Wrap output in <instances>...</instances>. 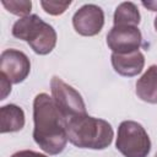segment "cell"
<instances>
[{"label": "cell", "mask_w": 157, "mask_h": 157, "mask_svg": "<svg viewBox=\"0 0 157 157\" xmlns=\"http://www.w3.org/2000/svg\"><path fill=\"white\" fill-rule=\"evenodd\" d=\"M115 146L125 157H147L151 150V141L141 124L124 120L118 128Z\"/></svg>", "instance_id": "cell-4"}, {"label": "cell", "mask_w": 157, "mask_h": 157, "mask_svg": "<svg viewBox=\"0 0 157 157\" xmlns=\"http://www.w3.org/2000/svg\"><path fill=\"white\" fill-rule=\"evenodd\" d=\"M71 1H40L42 7L44 9V11L49 15H61L66 11V9L70 6Z\"/></svg>", "instance_id": "cell-14"}, {"label": "cell", "mask_w": 157, "mask_h": 157, "mask_svg": "<svg viewBox=\"0 0 157 157\" xmlns=\"http://www.w3.org/2000/svg\"><path fill=\"white\" fill-rule=\"evenodd\" d=\"M0 80H1L0 82L1 83V98L0 99H5V97L11 92V82L2 74H0Z\"/></svg>", "instance_id": "cell-15"}, {"label": "cell", "mask_w": 157, "mask_h": 157, "mask_svg": "<svg viewBox=\"0 0 157 157\" xmlns=\"http://www.w3.org/2000/svg\"><path fill=\"white\" fill-rule=\"evenodd\" d=\"M11 157H48L43 153L36 152V151H31V150H23V151H18L16 153H13Z\"/></svg>", "instance_id": "cell-16"}, {"label": "cell", "mask_w": 157, "mask_h": 157, "mask_svg": "<svg viewBox=\"0 0 157 157\" xmlns=\"http://www.w3.org/2000/svg\"><path fill=\"white\" fill-rule=\"evenodd\" d=\"M155 157H157V153H156V155H155Z\"/></svg>", "instance_id": "cell-19"}, {"label": "cell", "mask_w": 157, "mask_h": 157, "mask_svg": "<svg viewBox=\"0 0 157 157\" xmlns=\"http://www.w3.org/2000/svg\"><path fill=\"white\" fill-rule=\"evenodd\" d=\"M12 36L26 40L34 53L49 54L56 44V32L37 15L21 17L12 26Z\"/></svg>", "instance_id": "cell-3"}, {"label": "cell", "mask_w": 157, "mask_h": 157, "mask_svg": "<svg viewBox=\"0 0 157 157\" xmlns=\"http://www.w3.org/2000/svg\"><path fill=\"white\" fill-rule=\"evenodd\" d=\"M140 12L137 6L131 1L118 5L114 12V26H139Z\"/></svg>", "instance_id": "cell-12"}, {"label": "cell", "mask_w": 157, "mask_h": 157, "mask_svg": "<svg viewBox=\"0 0 157 157\" xmlns=\"http://www.w3.org/2000/svg\"><path fill=\"white\" fill-rule=\"evenodd\" d=\"M50 90L53 99L61 112V114L65 117L66 120L85 115L86 113V105L81 97V94L70 85L64 82L60 77L54 76L50 81Z\"/></svg>", "instance_id": "cell-5"}, {"label": "cell", "mask_w": 157, "mask_h": 157, "mask_svg": "<svg viewBox=\"0 0 157 157\" xmlns=\"http://www.w3.org/2000/svg\"><path fill=\"white\" fill-rule=\"evenodd\" d=\"M155 28H156V31H157V16H156V18H155Z\"/></svg>", "instance_id": "cell-18"}, {"label": "cell", "mask_w": 157, "mask_h": 157, "mask_svg": "<svg viewBox=\"0 0 157 157\" xmlns=\"http://www.w3.org/2000/svg\"><path fill=\"white\" fill-rule=\"evenodd\" d=\"M33 139L48 155H58L64 151L69 139L66 119L56 107L53 97L39 93L33 101Z\"/></svg>", "instance_id": "cell-1"}, {"label": "cell", "mask_w": 157, "mask_h": 157, "mask_svg": "<svg viewBox=\"0 0 157 157\" xmlns=\"http://www.w3.org/2000/svg\"><path fill=\"white\" fill-rule=\"evenodd\" d=\"M142 36L136 26H113L107 34V45L117 54H128L140 49Z\"/></svg>", "instance_id": "cell-6"}, {"label": "cell", "mask_w": 157, "mask_h": 157, "mask_svg": "<svg viewBox=\"0 0 157 157\" xmlns=\"http://www.w3.org/2000/svg\"><path fill=\"white\" fill-rule=\"evenodd\" d=\"M66 132L72 145L91 150H103L108 147L114 137L112 125L107 120L87 114L66 120Z\"/></svg>", "instance_id": "cell-2"}, {"label": "cell", "mask_w": 157, "mask_h": 157, "mask_svg": "<svg viewBox=\"0 0 157 157\" xmlns=\"http://www.w3.org/2000/svg\"><path fill=\"white\" fill-rule=\"evenodd\" d=\"M72 25L75 31L81 36H96L103 28L104 12L94 4H86L75 12L72 17Z\"/></svg>", "instance_id": "cell-8"}, {"label": "cell", "mask_w": 157, "mask_h": 157, "mask_svg": "<svg viewBox=\"0 0 157 157\" xmlns=\"http://www.w3.org/2000/svg\"><path fill=\"white\" fill-rule=\"evenodd\" d=\"M112 65L119 75L131 77V76H136L142 71L145 65V58L140 50L128 53V54L113 53Z\"/></svg>", "instance_id": "cell-9"}, {"label": "cell", "mask_w": 157, "mask_h": 157, "mask_svg": "<svg viewBox=\"0 0 157 157\" xmlns=\"http://www.w3.org/2000/svg\"><path fill=\"white\" fill-rule=\"evenodd\" d=\"M25 126V113L16 104H6L0 108V132L20 131Z\"/></svg>", "instance_id": "cell-11"}, {"label": "cell", "mask_w": 157, "mask_h": 157, "mask_svg": "<svg viewBox=\"0 0 157 157\" xmlns=\"http://www.w3.org/2000/svg\"><path fill=\"white\" fill-rule=\"evenodd\" d=\"M136 94L144 102L157 103V65H151L136 82Z\"/></svg>", "instance_id": "cell-10"}, {"label": "cell", "mask_w": 157, "mask_h": 157, "mask_svg": "<svg viewBox=\"0 0 157 157\" xmlns=\"http://www.w3.org/2000/svg\"><path fill=\"white\" fill-rule=\"evenodd\" d=\"M0 71L11 83H20L29 75V59L20 50L6 49L0 56Z\"/></svg>", "instance_id": "cell-7"}, {"label": "cell", "mask_w": 157, "mask_h": 157, "mask_svg": "<svg viewBox=\"0 0 157 157\" xmlns=\"http://www.w3.org/2000/svg\"><path fill=\"white\" fill-rule=\"evenodd\" d=\"M142 5L151 11H157V1H142Z\"/></svg>", "instance_id": "cell-17"}, {"label": "cell", "mask_w": 157, "mask_h": 157, "mask_svg": "<svg viewBox=\"0 0 157 157\" xmlns=\"http://www.w3.org/2000/svg\"><path fill=\"white\" fill-rule=\"evenodd\" d=\"M2 5L4 7L13 13V15H17V16H22V17H26V16H29V11L32 9V2L28 1V0H21V1H2Z\"/></svg>", "instance_id": "cell-13"}]
</instances>
